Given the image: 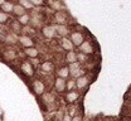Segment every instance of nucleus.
I'll return each mask as SVG.
<instances>
[{
    "instance_id": "9b49d317",
    "label": "nucleus",
    "mask_w": 131,
    "mask_h": 121,
    "mask_svg": "<svg viewBox=\"0 0 131 121\" xmlns=\"http://www.w3.org/2000/svg\"><path fill=\"white\" fill-rule=\"evenodd\" d=\"M8 27H9V30H10L12 33L16 34V35H19V34L23 33V25L16 20V18H12V19L9 20Z\"/></svg>"
},
{
    "instance_id": "c85d7f7f",
    "label": "nucleus",
    "mask_w": 131,
    "mask_h": 121,
    "mask_svg": "<svg viewBox=\"0 0 131 121\" xmlns=\"http://www.w3.org/2000/svg\"><path fill=\"white\" fill-rule=\"evenodd\" d=\"M72 121H83V119H82V116L80 114H77V115H74V116L72 117Z\"/></svg>"
},
{
    "instance_id": "0eeeda50",
    "label": "nucleus",
    "mask_w": 131,
    "mask_h": 121,
    "mask_svg": "<svg viewBox=\"0 0 131 121\" xmlns=\"http://www.w3.org/2000/svg\"><path fill=\"white\" fill-rule=\"evenodd\" d=\"M16 43L21 47V48H28V47H33L35 46V42L33 39L32 35H28V34H21L18 35V39H16Z\"/></svg>"
},
{
    "instance_id": "6ab92c4d",
    "label": "nucleus",
    "mask_w": 131,
    "mask_h": 121,
    "mask_svg": "<svg viewBox=\"0 0 131 121\" xmlns=\"http://www.w3.org/2000/svg\"><path fill=\"white\" fill-rule=\"evenodd\" d=\"M54 28H56V32L58 37H67L69 34V28L67 27V24H54Z\"/></svg>"
},
{
    "instance_id": "f8f14e48",
    "label": "nucleus",
    "mask_w": 131,
    "mask_h": 121,
    "mask_svg": "<svg viewBox=\"0 0 131 121\" xmlns=\"http://www.w3.org/2000/svg\"><path fill=\"white\" fill-rule=\"evenodd\" d=\"M76 80V88L78 90V91H82V90H86L88 85H90V82H91V78L87 76V74H83V76H80V77H77V78H74Z\"/></svg>"
},
{
    "instance_id": "a211bd4d",
    "label": "nucleus",
    "mask_w": 131,
    "mask_h": 121,
    "mask_svg": "<svg viewBox=\"0 0 131 121\" xmlns=\"http://www.w3.org/2000/svg\"><path fill=\"white\" fill-rule=\"evenodd\" d=\"M57 77H61V78H64V80H68L71 76H69V67H68V64L66 66H61V67H58V68H56V73H54Z\"/></svg>"
},
{
    "instance_id": "2eb2a0df",
    "label": "nucleus",
    "mask_w": 131,
    "mask_h": 121,
    "mask_svg": "<svg viewBox=\"0 0 131 121\" xmlns=\"http://www.w3.org/2000/svg\"><path fill=\"white\" fill-rule=\"evenodd\" d=\"M23 53L28 59H37L39 57V49L33 46V47H28V48H23Z\"/></svg>"
},
{
    "instance_id": "cd10ccee",
    "label": "nucleus",
    "mask_w": 131,
    "mask_h": 121,
    "mask_svg": "<svg viewBox=\"0 0 131 121\" xmlns=\"http://www.w3.org/2000/svg\"><path fill=\"white\" fill-rule=\"evenodd\" d=\"M71 117H73L74 115H77V108H76V104H73V105H71V108H69V111L67 112Z\"/></svg>"
},
{
    "instance_id": "423d86ee",
    "label": "nucleus",
    "mask_w": 131,
    "mask_h": 121,
    "mask_svg": "<svg viewBox=\"0 0 131 121\" xmlns=\"http://www.w3.org/2000/svg\"><path fill=\"white\" fill-rule=\"evenodd\" d=\"M56 68H57L56 67V63L52 62V61H43L39 64V71H42V73L46 74V76L54 74L56 73Z\"/></svg>"
},
{
    "instance_id": "393cba45",
    "label": "nucleus",
    "mask_w": 131,
    "mask_h": 121,
    "mask_svg": "<svg viewBox=\"0 0 131 121\" xmlns=\"http://www.w3.org/2000/svg\"><path fill=\"white\" fill-rule=\"evenodd\" d=\"M18 4H20L27 12L34 10V6H33L32 3H30V0H18Z\"/></svg>"
},
{
    "instance_id": "dca6fc26",
    "label": "nucleus",
    "mask_w": 131,
    "mask_h": 121,
    "mask_svg": "<svg viewBox=\"0 0 131 121\" xmlns=\"http://www.w3.org/2000/svg\"><path fill=\"white\" fill-rule=\"evenodd\" d=\"M59 46H61V48H62L64 52H68V51H73V49L76 48L68 37H62V38L59 39Z\"/></svg>"
},
{
    "instance_id": "7c9ffc66",
    "label": "nucleus",
    "mask_w": 131,
    "mask_h": 121,
    "mask_svg": "<svg viewBox=\"0 0 131 121\" xmlns=\"http://www.w3.org/2000/svg\"><path fill=\"white\" fill-rule=\"evenodd\" d=\"M4 3H5V0H0V6H1V5H3Z\"/></svg>"
},
{
    "instance_id": "f3484780",
    "label": "nucleus",
    "mask_w": 131,
    "mask_h": 121,
    "mask_svg": "<svg viewBox=\"0 0 131 121\" xmlns=\"http://www.w3.org/2000/svg\"><path fill=\"white\" fill-rule=\"evenodd\" d=\"M64 62L67 64H72L74 62H78V52L77 51H68L64 54Z\"/></svg>"
},
{
    "instance_id": "20e7f679",
    "label": "nucleus",
    "mask_w": 131,
    "mask_h": 121,
    "mask_svg": "<svg viewBox=\"0 0 131 121\" xmlns=\"http://www.w3.org/2000/svg\"><path fill=\"white\" fill-rule=\"evenodd\" d=\"M40 33L48 40H53L58 37L57 32H56V28H54V24H44L40 29Z\"/></svg>"
},
{
    "instance_id": "f257e3e1",
    "label": "nucleus",
    "mask_w": 131,
    "mask_h": 121,
    "mask_svg": "<svg viewBox=\"0 0 131 121\" xmlns=\"http://www.w3.org/2000/svg\"><path fill=\"white\" fill-rule=\"evenodd\" d=\"M30 90L33 91V93L35 96H38V97H40L42 95H44L48 91L44 80H42V78H34V80H32V82H30Z\"/></svg>"
},
{
    "instance_id": "a878e982",
    "label": "nucleus",
    "mask_w": 131,
    "mask_h": 121,
    "mask_svg": "<svg viewBox=\"0 0 131 121\" xmlns=\"http://www.w3.org/2000/svg\"><path fill=\"white\" fill-rule=\"evenodd\" d=\"M66 86H67V91H71V90H77L76 88V80L74 78H68L67 82H66Z\"/></svg>"
},
{
    "instance_id": "1a4fd4ad",
    "label": "nucleus",
    "mask_w": 131,
    "mask_h": 121,
    "mask_svg": "<svg viewBox=\"0 0 131 121\" xmlns=\"http://www.w3.org/2000/svg\"><path fill=\"white\" fill-rule=\"evenodd\" d=\"M63 96H64V100L66 102L68 105H73L76 104L78 100H80V97H81V93H80V91L78 90H71V91H66L64 93H63Z\"/></svg>"
},
{
    "instance_id": "7ed1b4c3",
    "label": "nucleus",
    "mask_w": 131,
    "mask_h": 121,
    "mask_svg": "<svg viewBox=\"0 0 131 121\" xmlns=\"http://www.w3.org/2000/svg\"><path fill=\"white\" fill-rule=\"evenodd\" d=\"M40 101L46 105V108L47 110H50V108L56 107V105H57V93L54 91L53 92L47 91L44 95L40 96Z\"/></svg>"
},
{
    "instance_id": "412c9836",
    "label": "nucleus",
    "mask_w": 131,
    "mask_h": 121,
    "mask_svg": "<svg viewBox=\"0 0 131 121\" xmlns=\"http://www.w3.org/2000/svg\"><path fill=\"white\" fill-rule=\"evenodd\" d=\"M16 20L23 25V27H27V25H29L30 24V13L29 12H27V13H24L23 15H20V17L16 18Z\"/></svg>"
},
{
    "instance_id": "f03ea898",
    "label": "nucleus",
    "mask_w": 131,
    "mask_h": 121,
    "mask_svg": "<svg viewBox=\"0 0 131 121\" xmlns=\"http://www.w3.org/2000/svg\"><path fill=\"white\" fill-rule=\"evenodd\" d=\"M19 71L20 73L27 77V78H33L35 76V67L29 59H23L19 64Z\"/></svg>"
},
{
    "instance_id": "6e6552de",
    "label": "nucleus",
    "mask_w": 131,
    "mask_h": 121,
    "mask_svg": "<svg viewBox=\"0 0 131 121\" xmlns=\"http://www.w3.org/2000/svg\"><path fill=\"white\" fill-rule=\"evenodd\" d=\"M68 67H69V76H71V78H77L80 76L86 74V71L82 68V63H80V62H74L72 64H68Z\"/></svg>"
},
{
    "instance_id": "2f4dec72",
    "label": "nucleus",
    "mask_w": 131,
    "mask_h": 121,
    "mask_svg": "<svg viewBox=\"0 0 131 121\" xmlns=\"http://www.w3.org/2000/svg\"><path fill=\"white\" fill-rule=\"evenodd\" d=\"M130 106H131V105H130Z\"/></svg>"
},
{
    "instance_id": "5701e85b",
    "label": "nucleus",
    "mask_w": 131,
    "mask_h": 121,
    "mask_svg": "<svg viewBox=\"0 0 131 121\" xmlns=\"http://www.w3.org/2000/svg\"><path fill=\"white\" fill-rule=\"evenodd\" d=\"M4 57H5V61H8V62L15 61L16 59V51H14V49L5 51V52H4Z\"/></svg>"
},
{
    "instance_id": "aec40b11",
    "label": "nucleus",
    "mask_w": 131,
    "mask_h": 121,
    "mask_svg": "<svg viewBox=\"0 0 131 121\" xmlns=\"http://www.w3.org/2000/svg\"><path fill=\"white\" fill-rule=\"evenodd\" d=\"M14 1H10V0H5V3L0 6V10H3V12H5V13H8V14H10L12 15V13H13V9H14Z\"/></svg>"
},
{
    "instance_id": "4468645a",
    "label": "nucleus",
    "mask_w": 131,
    "mask_h": 121,
    "mask_svg": "<svg viewBox=\"0 0 131 121\" xmlns=\"http://www.w3.org/2000/svg\"><path fill=\"white\" fill-rule=\"evenodd\" d=\"M77 48H78V53L86 54V56L92 54V53L95 52V48H93V46H92V43L90 40H84L81 46H78Z\"/></svg>"
},
{
    "instance_id": "9d476101",
    "label": "nucleus",
    "mask_w": 131,
    "mask_h": 121,
    "mask_svg": "<svg viewBox=\"0 0 131 121\" xmlns=\"http://www.w3.org/2000/svg\"><path fill=\"white\" fill-rule=\"evenodd\" d=\"M68 38L71 39V42L73 43V46H74V47L81 46L82 43L86 40V38H84L83 33H82V32H78V30H73V32H71Z\"/></svg>"
},
{
    "instance_id": "ddd939ff",
    "label": "nucleus",
    "mask_w": 131,
    "mask_h": 121,
    "mask_svg": "<svg viewBox=\"0 0 131 121\" xmlns=\"http://www.w3.org/2000/svg\"><path fill=\"white\" fill-rule=\"evenodd\" d=\"M53 24H67L68 21V17H67V13L63 10H57L54 14H53Z\"/></svg>"
},
{
    "instance_id": "4be33fe9",
    "label": "nucleus",
    "mask_w": 131,
    "mask_h": 121,
    "mask_svg": "<svg viewBox=\"0 0 131 121\" xmlns=\"http://www.w3.org/2000/svg\"><path fill=\"white\" fill-rule=\"evenodd\" d=\"M24 13H27V10L20 5V4H18V3H15L14 4V9H13V13H12V15L14 18H18L20 17V15H23Z\"/></svg>"
},
{
    "instance_id": "bb28decb",
    "label": "nucleus",
    "mask_w": 131,
    "mask_h": 121,
    "mask_svg": "<svg viewBox=\"0 0 131 121\" xmlns=\"http://www.w3.org/2000/svg\"><path fill=\"white\" fill-rule=\"evenodd\" d=\"M30 3L33 4V6H34V9H35V8L44 6L46 3H47V0H30Z\"/></svg>"
},
{
    "instance_id": "39448f33",
    "label": "nucleus",
    "mask_w": 131,
    "mask_h": 121,
    "mask_svg": "<svg viewBox=\"0 0 131 121\" xmlns=\"http://www.w3.org/2000/svg\"><path fill=\"white\" fill-rule=\"evenodd\" d=\"M66 82H67V80L56 76V77L53 78V91H54L57 95H63L66 91H67Z\"/></svg>"
},
{
    "instance_id": "b1692460",
    "label": "nucleus",
    "mask_w": 131,
    "mask_h": 121,
    "mask_svg": "<svg viewBox=\"0 0 131 121\" xmlns=\"http://www.w3.org/2000/svg\"><path fill=\"white\" fill-rule=\"evenodd\" d=\"M10 19H12V15H10V14H8V13L0 10V25H5V24H8Z\"/></svg>"
},
{
    "instance_id": "c756f323",
    "label": "nucleus",
    "mask_w": 131,
    "mask_h": 121,
    "mask_svg": "<svg viewBox=\"0 0 131 121\" xmlns=\"http://www.w3.org/2000/svg\"><path fill=\"white\" fill-rule=\"evenodd\" d=\"M62 121H72V117H71V116L66 112L64 115H63V117H62Z\"/></svg>"
}]
</instances>
